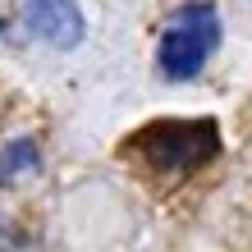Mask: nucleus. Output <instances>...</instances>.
I'll use <instances>...</instances> for the list:
<instances>
[{
  "label": "nucleus",
  "instance_id": "obj_2",
  "mask_svg": "<svg viewBox=\"0 0 252 252\" xmlns=\"http://www.w3.org/2000/svg\"><path fill=\"white\" fill-rule=\"evenodd\" d=\"M220 46V9L211 0H192L170 14V23L160 28L156 64L170 83H188L206 69V60Z\"/></svg>",
  "mask_w": 252,
  "mask_h": 252
},
{
  "label": "nucleus",
  "instance_id": "obj_1",
  "mask_svg": "<svg viewBox=\"0 0 252 252\" xmlns=\"http://www.w3.org/2000/svg\"><path fill=\"white\" fill-rule=\"evenodd\" d=\"M128 152H138L147 170L165 174V179H184L220 152V128L216 120H156L138 128Z\"/></svg>",
  "mask_w": 252,
  "mask_h": 252
},
{
  "label": "nucleus",
  "instance_id": "obj_5",
  "mask_svg": "<svg viewBox=\"0 0 252 252\" xmlns=\"http://www.w3.org/2000/svg\"><path fill=\"white\" fill-rule=\"evenodd\" d=\"M0 252H23V234L14 229L5 216H0Z\"/></svg>",
  "mask_w": 252,
  "mask_h": 252
},
{
  "label": "nucleus",
  "instance_id": "obj_4",
  "mask_svg": "<svg viewBox=\"0 0 252 252\" xmlns=\"http://www.w3.org/2000/svg\"><path fill=\"white\" fill-rule=\"evenodd\" d=\"M37 174H41V152H37L32 138H19V142H9L5 152H0V184L5 188L32 184Z\"/></svg>",
  "mask_w": 252,
  "mask_h": 252
},
{
  "label": "nucleus",
  "instance_id": "obj_3",
  "mask_svg": "<svg viewBox=\"0 0 252 252\" xmlns=\"http://www.w3.org/2000/svg\"><path fill=\"white\" fill-rule=\"evenodd\" d=\"M14 19L28 37L46 41L55 51H73L87 32L83 9L73 0H14Z\"/></svg>",
  "mask_w": 252,
  "mask_h": 252
}]
</instances>
